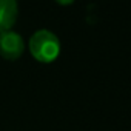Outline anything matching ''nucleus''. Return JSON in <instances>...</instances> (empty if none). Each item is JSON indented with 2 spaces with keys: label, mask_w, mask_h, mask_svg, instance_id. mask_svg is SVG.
Listing matches in <instances>:
<instances>
[{
  "label": "nucleus",
  "mask_w": 131,
  "mask_h": 131,
  "mask_svg": "<svg viewBox=\"0 0 131 131\" xmlns=\"http://www.w3.org/2000/svg\"><path fill=\"white\" fill-rule=\"evenodd\" d=\"M28 46L31 56L43 63H49L56 60L60 52V40L49 29H37L29 37Z\"/></svg>",
  "instance_id": "1"
},
{
  "label": "nucleus",
  "mask_w": 131,
  "mask_h": 131,
  "mask_svg": "<svg viewBox=\"0 0 131 131\" xmlns=\"http://www.w3.org/2000/svg\"><path fill=\"white\" fill-rule=\"evenodd\" d=\"M25 42L20 32L8 29L0 32V56L6 60H16L23 54Z\"/></svg>",
  "instance_id": "2"
},
{
  "label": "nucleus",
  "mask_w": 131,
  "mask_h": 131,
  "mask_svg": "<svg viewBox=\"0 0 131 131\" xmlns=\"http://www.w3.org/2000/svg\"><path fill=\"white\" fill-rule=\"evenodd\" d=\"M19 17V5L16 0H0V32L13 29Z\"/></svg>",
  "instance_id": "3"
}]
</instances>
